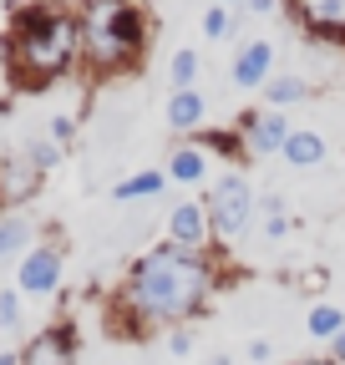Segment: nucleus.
Listing matches in <instances>:
<instances>
[{
    "mask_svg": "<svg viewBox=\"0 0 345 365\" xmlns=\"http://www.w3.org/2000/svg\"><path fill=\"white\" fill-rule=\"evenodd\" d=\"M213 289V269L178 244H163L133 264L122 284V309L133 319H153V325H172V319L198 314V304Z\"/></svg>",
    "mask_w": 345,
    "mask_h": 365,
    "instance_id": "1",
    "label": "nucleus"
},
{
    "mask_svg": "<svg viewBox=\"0 0 345 365\" xmlns=\"http://www.w3.org/2000/svg\"><path fill=\"white\" fill-rule=\"evenodd\" d=\"M81 51V26L56 11V6H31L16 16V31H11V71L21 86H46L56 81L71 56Z\"/></svg>",
    "mask_w": 345,
    "mask_h": 365,
    "instance_id": "2",
    "label": "nucleus"
},
{
    "mask_svg": "<svg viewBox=\"0 0 345 365\" xmlns=\"http://www.w3.org/2000/svg\"><path fill=\"white\" fill-rule=\"evenodd\" d=\"M148 46V21L133 0H86L81 21V51L92 71H122L143 56Z\"/></svg>",
    "mask_w": 345,
    "mask_h": 365,
    "instance_id": "3",
    "label": "nucleus"
},
{
    "mask_svg": "<svg viewBox=\"0 0 345 365\" xmlns=\"http://www.w3.org/2000/svg\"><path fill=\"white\" fill-rule=\"evenodd\" d=\"M249 208H254V193H249V182L234 173V178H219V188H213L208 198V228L213 234H244V223H249Z\"/></svg>",
    "mask_w": 345,
    "mask_h": 365,
    "instance_id": "4",
    "label": "nucleus"
},
{
    "mask_svg": "<svg viewBox=\"0 0 345 365\" xmlns=\"http://www.w3.org/2000/svg\"><path fill=\"white\" fill-rule=\"evenodd\" d=\"M56 279H61V249H51V244L31 249L26 264H21V289L26 294H51Z\"/></svg>",
    "mask_w": 345,
    "mask_h": 365,
    "instance_id": "5",
    "label": "nucleus"
},
{
    "mask_svg": "<svg viewBox=\"0 0 345 365\" xmlns=\"http://www.w3.org/2000/svg\"><path fill=\"white\" fill-rule=\"evenodd\" d=\"M284 143H289V122L279 112L244 117V148L249 153H284Z\"/></svg>",
    "mask_w": 345,
    "mask_h": 365,
    "instance_id": "6",
    "label": "nucleus"
},
{
    "mask_svg": "<svg viewBox=\"0 0 345 365\" xmlns=\"http://www.w3.org/2000/svg\"><path fill=\"white\" fill-rule=\"evenodd\" d=\"M294 16L320 36H345V0H294Z\"/></svg>",
    "mask_w": 345,
    "mask_h": 365,
    "instance_id": "7",
    "label": "nucleus"
},
{
    "mask_svg": "<svg viewBox=\"0 0 345 365\" xmlns=\"http://www.w3.org/2000/svg\"><path fill=\"white\" fill-rule=\"evenodd\" d=\"M71 335L66 330H46V335H36L21 355V365H71Z\"/></svg>",
    "mask_w": 345,
    "mask_h": 365,
    "instance_id": "8",
    "label": "nucleus"
},
{
    "mask_svg": "<svg viewBox=\"0 0 345 365\" xmlns=\"http://www.w3.org/2000/svg\"><path fill=\"white\" fill-rule=\"evenodd\" d=\"M168 228H172V244H178V249H193V254H198V244H203V234H208V218H203L198 203H178V208H172V218H168Z\"/></svg>",
    "mask_w": 345,
    "mask_h": 365,
    "instance_id": "9",
    "label": "nucleus"
},
{
    "mask_svg": "<svg viewBox=\"0 0 345 365\" xmlns=\"http://www.w3.org/2000/svg\"><path fill=\"white\" fill-rule=\"evenodd\" d=\"M269 61H274V46L269 41H249L239 51V61H234V81L239 86H259L269 76Z\"/></svg>",
    "mask_w": 345,
    "mask_h": 365,
    "instance_id": "10",
    "label": "nucleus"
},
{
    "mask_svg": "<svg viewBox=\"0 0 345 365\" xmlns=\"http://www.w3.org/2000/svg\"><path fill=\"white\" fill-rule=\"evenodd\" d=\"M36 178H41V168L31 158H11L6 168H0V193H6V198H31Z\"/></svg>",
    "mask_w": 345,
    "mask_h": 365,
    "instance_id": "11",
    "label": "nucleus"
},
{
    "mask_svg": "<svg viewBox=\"0 0 345 365\" xmlns=\"http://www.w3.org/2000/svg\"><path fill=\"white\" fill-rule=\"evenodd\" d=\"M203 112H208V102L198 97V91H172V102H168L172 132H193V127L203 122Z\"/></svg>",
    "mask_w": 345,
    "mask_h": 365,
    "instance_id": "12",
    "label": "nucleus"
},
{
    "mask_svg": "<svg viewBox=\"0 0 345 365\" xmlns=\"http://www.w3.org/2000/svg\"><path fill=\"white\" fill-rule=\"evenodd\" d=\"M284 158H289L294 168H315V163L325 158V137H320V132H289Z\"/></svg>",
    "mask_w": 345,
    "mask_h": 365,
    "instance_id": "13",
    "label": "nucleus"
},
{
    "mask_svg": "<svg viewBox=\"0 0 345 365\" xmlns=\"http://www.w3.org/2000/svg\"><path fill=\"white\" fill-rule=\"evenodd\" d=\"M168 173L178 178V182H198L203 178V148H178L172 163H168Z\"/></svg>",
    "mask_w": 345,
    "mask_h": 365,
    "instance_id": "14",
    "label": "nucleus"
},
{
    "mask_svg": "<svg viewBox=\"0 0 345 365\" xmlns=\"http://www.w3.org/2000/svg\"><path fill=\"white\" fill-rule=\"evenodd\" d=\"M345 330V314L335 309V304H320V309H310V335L315 340H335Z\"/></svg>",
    "mask_w": 345,
    "mask_h": 365,
    "instance_id": "15",
    "label": "nucleus"
},
{
    "mask_svg": "<svg viewBox=\"0 0 345 365\" xmlns=\"http://www.w3.org/2000/svg\"><path fill=\"white\" fill-rule=\"evenodd\" d=\"M153 193H163V173H138V178L117 182V198H122V203H127V198H153Z\"/></svg>",
    "mask_w": 345,
    "mask_h": 365,
    "instance_id": "16",
    "label": "nucleus"
},
{
    "mask_svg": "<svg viewBox=\"0 0 345 365\" xmlns=\"http://www.w3.org/2000/svg\"><path fill=\"white\" fill-rule=\"evenodd\" d=\"M264 91H269V102H279V107H289V102H299V97H305V91H310V86H305V81H299V76H274V81H269Z\"/></svg>",
    "mask_w": 345,
    "mask_h": 365,
    "instance_id": "17",
    "label": "nucleus"
},
{
    "mask_svg": "<svg viewBox=\"0 0 345 365\" xmlns=\"http://www.w3.org/2000/svg\"><path fill=\"white\" fill-rule=\"evenodd\" d=\"M26 234H31V223H26V218H0V259L16 254V249L26 244Z\"/></svg>",
    "mask_w": 345,
    "mask_h": 365,
    "instance_id": "18",
    "label": "nucleus"
},
{
    "mask_svg": "<svg viewBox=\"0 0 345 365\" xmlns=\"http://www.w3.org/2000/svg\"><path fill=\"white\" fill-rule=\"evenodd\" d=\"M193 76H198V56L178 51V56H172V81H178V91H193Z\"/></svg>",
    "mask_w": 345,
    "mask_h": 365,
    "instance_id": "19",
    "label": "nucleus"
},
{
    "mask_svg": "<svg viewBox=\"0 0 345 365\" xmlns=\"http://www.w3.org/2000/svg\"><path fill=\"white\" fill-rule=\"evenodd\" d=\"M203 31H208V36H213V41H224V36H229V31H234V16H229V11H224V6H213V11H208V16H203Z\"/></svg>",
    "mask_w": 345,
    "mask_h": 365,
    "instance_id": "20",
    "label": "nucleus"
},
{
    "mask_svg": "<svg viewBox=\"0 0 345 365\" xmlns=\"http://www.w3.org/2000/svg\"><path fill=\"white\" fill-rule=\"evenodd\" d=\"M26 158H31L41 173H46V168H56V163H61V148H56V143H31V148H26Z\"/></svg>",
    "mask_w": 345,
    "mask_h": 365,
    "instance_id": "21",
    "label": "nucleus"
},
{
    "mask_svg": "<svg viewBox=\"0 0 345 365\" xmlns=\"http://www.w3.org/2000/svg\"><path fill=\"white\" fill-rule=\"evenodd\" d=\"M21 325V299H16V289H6L0 294V330H16Z\"/></svg>",
    "mask_w": 345,
    "mask_h": 365,
    "instance_id": "22",
    "label": "nucleus"
},
{
    "mask_svg": "<svg viewBox=\"0 0 345 365\" xmlns=\"http://www.w3.org/2000/svg\"><path fill=\"white\" fill-rule=\"evenodd\" d=\"M51 143H71V117H51Z\"/></svg>",
    "mask_w": 345,
    "mask_h": 365,
    "instance_id": "23",
    "label": "nucleus"
},
{
    "mask_svg": "<svg viewBox=\"0 0 345 365\" xmlns=\"http://www.w3.org/2000/svg\"><path fill=\"white\" fill-rule=\"evenodd\" d=\"M330 360H335V365H345V330L330 340Z\"/></svg>",
    "mask_w": 345,
    "mask_h": 365,
    "instance_id": "24",
    "label": "nucleus"
},
{
    "mask_svg": "<svg viewBox=\"0 0 345 365\" xmlns=\"http://www.w3.org/2000/svg\"><path fill=\"white\" fill-rule=\"evenodd\" d=\"M249 11H259V16H269V11H274V0H249Z\"/></svg>",
    "mask_w": 345,
    "mask_h": 365,
    "instance_id": "25",
    "label": "nucleus"
},
{
    "mask_svg": "<svg viewBox=\"0 0 345 365\" xmlns=\"http://www.w3.org/2000/svg\"><path fill=\"white\" fill-rule=\"evenodd\" d=\"M0 365H21V360H16V355H0Z\"/></svg>",
    "mask_w": 345,
    "mask_h": 365,
    "instance_id": "26",
    "label": "nucleus"
},
{
    "mask_svg": "<svg viewBox=\"0 0 345 365\" xmlns=\"http://www.w3.org/2000/svg\"><path fill=\"white\" fill-rule=\"evenodd\" d=\"M305 365H335V360H305Z\"/></svg>",
    "mask_w": 345,
    "mask_h": 365,
    "instance_id": "27",
    "label": "nucleus"
},
{
    "mask_svg": "<svg viewBox=\"0 0 345 365\" xmlns=\"http://www.w3.org/2000/svg\"><path fill=\"white\" fill-rule=\"evenodd\" d=\"M0 203H6V193H0Z\"/></svg>",
    "mask_w": 345,
    "mask_h": 365,
    "instance_id": "28",
    "label": "nucleus"
}]
</instances>
